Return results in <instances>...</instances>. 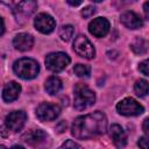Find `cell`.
Segmentation results:
<instances>
[{
    "instance_id": "cell-32",
    "label": "cell",
    "mask_w": 149,
    "mask_h": 149,
    "mask_svg": "<svg viewBox=\"0 0 149 149\" xmlns=\"http://www.w3.org/2000/svg\"><path fill=\"white\" fill-rule=\"evenodd\" d=\"M0 148H5V146H1V144H0Z\"/></svg>"
},
{
    "instance_id": "cell-15",
    "label": "cell",
    "mask_w": 149,
    "mask_h": 149,
    "mask_svg": "<svg viewBox=\"0 0 149 149\" xmlns=\"http://www.w3.org/2000/svg\"><path fill=\"white\" fill-rule=\"evenodd\" d=\"M109 136L111 139L113 140L114 144L116 147H125L126 143H127V135H126V132L123 130V128L120 126V125H112L111 128H109Z\"/></svg>"
},
{
    "instance_id": "cell-6",
    "label": "cell",
    "mask_w": 149,
    "mask_h": 149,
    "mask_svg": "<svg viewBox=\"0 0 149 149\" xmlns=\"http://www.w3.org/2000/svg\"><path fill=\"white\" fill-rule=\"evenodd\" d=\"M73 50L83 58L92 59L95 56V49L85 35H78L73 41Z\"/></svg>"
},
{
    "instance_id": "cell-20",
    "label": "cell",
    "mask_w": 149,
    "mask_h": 149,
    "mask_svg": "<svg viewBox=\"0 0 149 149\" xmlns=\"http://www.w3.org/2000/svg\"><path fill=\"white\" fill-rule=\"evenodd\" d=\"M73 27L71 24H65L59 29V37L63 41H69L73 35Z\"/></svg>"
},
{
    "instance_id": "cell-3",
    "label": "cell",
    "mask_w": 149,
    "mask_h": 149,
    "mask_svg": "<svg viewBox=\"0 0 149 149\" xmlns=\"http://www.w3.org/2000/svg\"><path fill=\"white\" fill-rule=\"evenodd\" d=\"M95 101L94 92L88 88L85 84H77L74 86V102L73 106L78 111H84L87 107L92 106Z\"/></svg>"
},
{
    "instance_id": "cell-12",
    "label": "cell",
    "mask_w": 149,
    "mask_h": 149,
    "mask_svg": "<svg viewBox=\"0 0 149 149\" xmlns=\"http://www.w3.org/2000/svg\"><path fill=\"white\" fill-rule=\"evenodd\" d=\"M34 38L30 34L20 33L13 38V45L19 51H28L33 48Z\"/></svg>"
},
{
    "instance_id": "cell-17",
    "label": "cell",
    "mask_w": 149,
    "mask_h": 149,
    "mask_svg": "<svg viewBox=\"0 0 149 149\" xmlns=\"http://www.w3.org/2000/svg\"><path fill=\"white\" fill-rule=\"evenodd\" d=\"M44 88H45L47 93H49L50 95H55L62 88V80L56 76H51L45 80Z\"/></svg>"
},
{
    "instance_id": "cell-28",
    "label": "cell",
    "mask_w": 149,
    "mask_h": 149,
    "mask_svg": "<svg viewBox=\"0 0 149 149\" xmlns=\"http://www.w3.org/2000/svg\"><path fill=\"white\" fill-rule=\"evenodd\" d=\"M148 122H149V119L148 118L144 119V121H143V130H144L146 135H148Z\"/></svg>"
},
{
    "instance_id": "cell-9",
    "label": "cell",
    "mask_w": 149,
    "mask_h": 149,
    "mask_svg": "<svg viewBox=\"0 0 149 149\" xmlns=\"http://www.w3.org/2000/svg\"><path fill=\"white\" fill-rule=\"evenodd\" d=\"M27 120V114L23 111H14L6 116V127L12 132H19L22 129Z\"/></svg>"
},
{
    "instance_id": "cell-24",
    "label": "cell",
    "mask_w": 149,
    "mask_h": 149,
    "mask_svg": "<svg viewBox=\"0 0 149 149\" xmlns=\"http://www.w3.org/2000/svg\"><path fill=\"white\" fill-rule=\"evenodd\" d=\"M139 70H140L144 76H149V71H148V61H147V59L143 61V62L140 64Z\"/></svg>"
},
{
    "instance_id": "cell-26",
    "label": "cell",
    "mask_w": 149,
    "mask_h": 149,
    "mask_svg": "<svg viewBox=\"0 0 149 149\" xmlns=\"http://www.w3.org/2000/svg\"><path fill=\"white\" fill-rule=\"evenodd\" d=\"M66 2H68L70 6L77 7V6H79V5L83 2V0H66Z\"/></svg>"
},
{
    "instance_id": "cell-13",
    "label": "cell",
    "mask_w": 149,
    "mask_h": 149,
    "mask_svg": "<svg viewBox=\"0 0 149 149\" xmlns=\"http://www.w3.org/2000/svg\"><path fill=\"white\" fill-rule=\"evenodd\" d=\"M120 21L128 29H139L143 26V21L140 17V15H137L134 12H126L121 14Z\"/></svg>"
},
{
    "instance_id": "cell-22",
    "label": "cell",
    "mask_w": 149,
    "mask_h": 149,
    "mask_svg": "<svg viewBox=\"0 0 149 149\" xmlns=\"http://www.w3.org/2000/svg\"><path fill=\"white\" fill-rule=\"evenodd\" d=\"M94 13H95V8H94L93 6H86V7L81 10V16H84V17H90V16H92Z\"/></svg>"
},
{
    "instance_id": "cell-23",
    "label": "cell",
    "mask_w": 149,
    "mask_h": 149,
    "mask_svg": "<svg viewBox=\"0 0 149 149\" xmlns=\"http://www.w3.org/2000/svg\"><path fill=\"white\" fill-rule=\"evenodd\" d=\"M61 147H62V148H81L80 144H78L77 142H73L72 140H68V141H65Z\"/></svg>"
},
{
    "instance_id": "cell-25",
    "label": "cell",
    "mask_w": 149,
    "mask_h": 149,
    "mask_svg": "<svg viewBox=\"0 0 149 149\" xmlns=\"http://www.w3.org/2000/svg\"><path fill=\"white\" fill-rule=\"evenodd\" d=\"M137 144H139L140 147H142V148L147 149V148H148V144H147V137H146V136H143V137H140V139H139V142H137Z\"/></svg>"
},
{
    "instance_id": "cell-21",
    "label": "cell",
    "mask_w": 149,
    "mask_h": 149,
    "mask_svg": "<svg viewBox=\"0 0 149 149\" xmlns=\"http://www.w3.org/2000/svg\"><path fill=\"white\" fill-rule=\"evenodd\" d=\"M73 72L78 76V77H88L90 72H91V69L88 65H85V64H77L74 65L73 68Z\"/></svg>"
},
{
    "instance_id": "cell-18",
    "label": "cell",
    "mask_w": 149,
    "mask_h": 149,
    "mask_svg": "<svg viewBox=\"0 0 149 149\" xmlns=\"http://www.w3.org/2000/svg\"><path fill=\"white\" fill-rule=\"evenodd\" d=\"M130 48H132V50H133L135 54L142 55V54H146V52H147V50H148V44H147V41H146V40H143V38H141V37H136V38L133 41Z\"/></svg>"
},
{
    "instance_id": "cell-16",
    "label": "cell",
    "mask_w": 149,
    "mask_h": 149,
    "mask_svg": "<svg viewBox=\"0 0 149 149\" xmlns=\"http://www.w3.org/2000/svg\"><path fill=\"white\" fill-rule=\"evenodd\" d=\"M22 139L27 143H29L31 146H36V144L42 143L47 139V134L43 130H41V129H31V130L27 132L22 136Z\"/></svg>"
},
{
    "instance_id": "cell-10",
    "label": "cell",
    "mask_w": 149,
    "mask_h": 149,
    "mask_svg": "<svg viewBox=\"0 0 149 149\" xmlns=\"http://www.w3.org/2000/svg\"><path fill=\"white\" fill-rule=\"evenodd\" d=\"M37 9V2L35 0H22L17 3V6L14 9V14L17 21L21 19L29 17L35 10Z\"/></svg>"
},
{
    "instance_id": "cell-27",
    "label": "cell",
    "mask_w": 149,
    "mask_h": 149,
    "mask_svg": "<svg viewBox=\"0 0 149 149\" xmlns=\"http://www.w3.org/2000/svg\"><path fill=\"white\" fill-rule=\"evenodd\" d=\"M148 5H149V2H148V1H146V2H144V5H143V12H144V17H146V19H148V17H149Z\"/></svg>"
},
{
    "instance_id": "cell-30",
    "label": "cell",
    "mask_w": 149,
    "mask_h": 149,
    "mask_svg": "<svg viewBox=\"0 0 149 149\" xmlns=\"http://www.w3.org/2000/svg\"><path fill=\"white\" fill-rule=\"evenodd\" d=\"M0 2L3 3V5H6V6H12L13 2H14V0H0Z\"/></svg>"
},
{
    "instance_id": "cell-7",
    "label": "cell",
    "mask_w": 149,
    "mask_h": 149,
    "mask_svg": "<svg viewBox=\"0 0 149 149\" xmlns=\"http://www.w3.org/2000/svg\"><path fill=\"white\" fill-rule=\"evenodd\" d=\"M61 114V107L51 102H42L36 108V116L41 121H52Z\"/></svg>"
},
{
    "instance_id": "cell-2",
    "label": "cell",
    "mask_w": 149,
    "mask_h": 149,
    "mask_svg": "<svg viewBox=\"0 0 149 149\" xmlns=\"http://www.w3.org/2000/svg\"><path fill=\"white\" fill-rule=\"evenodd\" d=\"M13 70L17 77L24 80H29V79H34L38 74L40 65L35 59L24 57L15 61L13 65Z\"/></svg>"
},
{
    "instance_id": "cell-4",
    "label": "cell",
    "mask_w": 149,
    "mask_h": 149,
    "mask_svg": "<svg viewBox=\"0 0 149 149\" xmlns=\"http://www.w3.org/2000/svg\"><path fill=\"white\" fill-rule=\"evenodd\" d=\"M71 59L65 52H51L45 57V66L52 72H59L64 70Z\"/></svg>"
},
{
    "instance_id": "cell-29",
    "label": "cell",
    "mask_w": 149,
    "mask_h": 149,
    "mask_svg": "<svg viewBox=\"0 0 149 149\" xmlns=\"http://www.w3.org/2000/svg\"><path fill=\"white\" fill-rule=\"evenodd\" d=\"M3 31H5V23H3L2 17H0V36L3 34Z\"/></svg>"
},
{
    "instance_id": "cell-8",
    "label": "cell",
    "mask_w": 149,
    "mask_h": 149,
    "mask_svg": "<svg viewBox=\"0 0 149 149\" xmlns=\"http://www.w3.org/2000/svg\"><path fill=\"white\" fill-rule=\"evenodd\" d=\"M34 26L40 33L50 34L56 27V21L51 15L47 13H40L34 20Z\"/></svg>"
},
{
    "instance_id": "cell-1",
    "label": "cell",
    "mask_w": 149,
    "mask_h": 149,
    "mask_svg": "<svg viewBox=\"0 0 149 149\" xmlns=\"http://www.w3.org/2000/svg\"><path fill=\"white\" fill-rule=\"evenodd\" d=\"M107 129V118L100 112L95 111L74 119L71 126V133L76 139L87 140L104 134Z\"/></svg>"
},
{
    "instance_id": "cell-5",
    "label": "cell",
    "mask_w": 149,
    "mask_h": 149,
    "mask_svg": "<svg viewBox=\"0 0 149 149\" xmlns=\"http://www.w3.org/2000/svg\"><path fill=\"white\" fill-rule=\"evenodd\" d=\"M116 111L119 112V114L121 115H126V116H136L140 115L144 112L143 106L137 102L135 99L133 98H125L121 101L118 102L116 105Z\"/></svg>"
},
{
    "instance_id": "cell-31",
    "label": "cell",
    "mask_w": 149,
    "mask_h": 149,
    "mask_svg": "<svg viewBox=\"0 0 149 149\" xmlns=\"http://www.w3.org/2000/svg\"><path fill=\"white\" fill-rule=\"evenodd\" d=\"M92 1H94V2H100V1H102V0H92Z\"/></svg>"
},
{
    "instance_id": "cell-19",
    "label": "cell",
    "mask_w": 149,
    "mask_h": 149,
    "mask_svg": "<svg viewBox=\"0 0 149 149\" xmlns=\"http://www.w3.org/2000/svg\"><path fill=\"white\" fill-rule=\"evenodd\" d=\"M134 90H135V93L139 95V97H146L148 94V90H149V86H148V81L146 79H140L135 83V86H134Z\"/></svg>"
},
{
    "instance_id": "cell-11",
    "label": "cell",
    "mask_w": 149,
    "mask_h": 149,
    "mask_svg": "<svg viewBox=\"0 0 149 149\" xmlns=\"http://www.w3.org/2000/svg\"><path fill=\"white\" fill-rule=\"evenodd\" d=\"M88 31L95 37H104L109 31V22L105 17L93 19L88 24Z\"/></svg>"
},
{
    "instance_id": "cell-14",
    "label": "cell",
    "mask_w": 149,
    "mask_h": 149,
    "mask_svg": "<svg viewBox=\"0 0 149 149\" xmlns=\"http://www.w3.org/2000/svg\"><path fill=\"white\" fill-rule=\"evenodd\" d=\"M20 92H21L20 84H17L16 81H9L5 85L2 90V99L6 102H12L19 98Z\"/></svg>"
}]
</instances>
